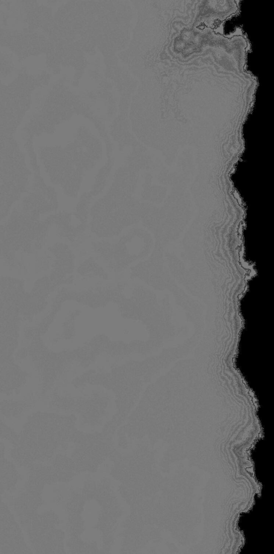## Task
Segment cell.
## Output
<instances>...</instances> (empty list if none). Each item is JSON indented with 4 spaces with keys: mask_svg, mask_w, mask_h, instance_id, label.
<instances>
[{
    "mask_svg": "<svg viewBox=\"0 0 274 554\" xmlns=\"http://www.w3.org/2000/svg\"><path fill=\"white\" fill-rule=\"evenodd\" d=\"M39 154L50 180L76 197L85 173L101 159L102 150L97 138L80 130L66 146H41Z\"/></svg>",
    "mask_w": 274,
    "mask_h": 554,
    "instance_id": "6da1fadb",
    "label": "cell"
},
{
    "mask_svg": "<svg viewBox=\"0 0 274 554\" xmlns=\"http://www.w3.org/2000/svg\"><path fill=\"white\" fill-rule=\"evenodd\" d=\"M31 172L25 153L13 136H0V212L5 218L28 192Z\"/></svg>",
    "mask_w": 274,
    "mask_h": 554,
    "instance_id": "7a4b0ae2",
    "label": "cell"
},
{
    "mask_svg": "<svg viewBox=\"0 0 274 554\" xmlns=\"http://www.w3.org/2000/svg\"><path fill=\"white\" fill-rule=\"evenodd\" d=\"M58 206L57 196L54 188L48 186L32 187L19 208L29 215L40 217L42 214L56 210Z\"/></svg>",
    "mask_w": 274,
    "mask_h": 554,
    "instance_id": "3957f363",
    "label": "cell"
},
{
    "mask_svg": "<svg viewBox=\"0 0 274 554\" xmlns=\"http://www.w3.org/2000/svg\"><path fill=\"white\" fill-rule=\"evenodd\" d=\"M15 465L6 459L0 461V483L1 489L10 491L14 488L20 477Z\"/></svg>",
    "mask_w": 274,
    "mask_h": 554,
    "instance_id": "277c9868",
    "label": "cell"
},
{
    "mask_svg": "<svg viewBox=\"0 0 274 554\" xmlns=\"http://www.w3.org/2000/svg\"><path fill=\"white\" fill-rule=\"evenodd\" d=\"M29 475L39 478L46 485L57 482V472L53 465L34 464L28 469Z\"/></svg>",
    "mask_w": 274,
    "mask_h": 554,
    "instance_id": "5b68a950",
    "label": "cell"
},
{
    "mask_svg": "<svg viewBox=\"0 0 274 554\" xmlns=\"http://www.w3.org/2000/svg\"><path fill=\"white\" fill-rule=\"evenodd\" d=\"M13 507L15 512L18 516L21 525L25 529H27L30 526L34 516L38 514V512L28 508L22 503L18 498L13 502Z\"/></svg>",
    "mask_w": 274,
    "mask_h": 554,
    "instance_id": "8992f818",
    "label": "cell"
},
{
    "mask_svg": "<svg viewBox=\"0 0 274 554\" xmlns=\"http://www.w3.org/2000/svg\"><path fill=\"white\" fill-rule=\"evenodd\" d=\"M11 455L19 466L27 470L36 461L31 452L26 447H14L11 450Z\"/></svg>",
    "mask_w": 274,
    "mask_h": 554,
    "instance_id": "52a82bcc",
    "label": "cell"
},
{
    "mask_svg": "<svg viewBox=\"0 0 274 554\" xmlns=\"http://www.w3.org/2000/svg\"><path fill=\"white\" fill-rule=\"evenodd\" d=\"M18 498L22 503L34 511H38V509L44 504V500L41 496L26 491L22 493Z\"/></svg>",
    "mask_w": 274,
    "mask_h": 554,
    "instance_id": "ba28073f",
    "label": "cell"
},
{
    "mask_svg": "<svg viewBox=\"0 0 274 554\" xmlns=\"http://www.w3.org/2000/svg\"><path fill=\"white\" fill-rule=\"evenodd\" d=\"M52 465L57 470L69 471L75 472L77 468L75 462L72 458L62 454L56 455L52 462Z\"/></svg>",
    "mask_w": 274,
    "mask_h": 554,
    "instance_id": "9c48e42d",
    "label": "cell"
},
{
    "mask_svg": "<svg viewBox=\"0 0 274 554\" xmlns=\"http://www.w3.org/2000/svg\"><path fill=\"white\" fill-rule=\"evenodd\" d=\"M45 485L39 478L29 475L25 483V491L42 496Z\"/></svg>",
    "mask_w": 274,
    "mask_h": 554,
    "instance_id": "30bf717a",
    "label": "cell"
},
{
    "mask_svg": "<svg viewBox=\"0 0 274 554\" xmlns=\"http://www.w3.org/2000/svg\"><path fill=\"white\" fill-rule=\"evenodd\" d=\"M39 515L42 521L49 529L55 528L60 523V518L56 513L53 511L44 512Z\"/></svg>",
    "mask_w": 274,
    "mask_h": 554,
    "instance_id": "8fae6325",
    "label": "cell"
},
{
    "mask_svg": "<svg viewBox=\"0 0 274 554\" xmlns=\"http://www.w3.org/2000/svg\"><path fill=\"white\" fill-rule=\"evenodd\" d=\"M80 520L78 515H69L67 530L70 537H77L79 533L81 528Z\"/></svg>",
    "mask_w": 274,
    "mask_h": 554,
    "instance_id": "7c38bea8",
    "label": "cell"
},
{
    "mask_svg": "<svg viewBox=\"0 0 274 554\" xmlns=\"http://www.w3.org/2000/svg\"><path fill=\"white\" fill-rule=\"evenodd\" d=\"M46 538L48 542L51 544H59L64 542L65 533L61 529L55 527L48 531Z\"/></svg>",
    "mask_w": 274,
    "mask_h": 554,
    "instance_id": "4fadbf2b",
    "label": "cell"
},
{
    "mask_svg": "<svg viewBox=\"0 0 274 554\" xmlns=\"http://www.w3.org/2000/svg\"><path fill=\"white\" fill-rule=\"evenodd\" d=\"M79 498L76 494H73L72 497L66 504V511L69 515H77L80 510Z\"/></svg>",
    "mask_w": 274,
    "mask_h": 554,
    "instance_id": "5bb4252c",
    "label": "cell"
},
{
    "mask_svg": "<svg viewBox=\"0 0 274 554\" xmlns=\"http://www.w3.org/2000/svg\"><path fill=\"white\" fill-rule=\"evenodd\" d=\"M13 521H15V519L8 507L2 504L0 507V524H7Z\"/></svg>",
    "mask_w": 274,
    "mask_h": 554,
    "instance_id": "9a60e30c",
    "label": "cell"
},
{
    "mask_svg": "<svg viewBox=\"0 0 274 554\" xmlns=\"http://www.w3.org/2000/svg\"><path fill=\"white\" fill-rule=\"evenodd\" d=\"M56 470L57 482L67 483L74 475V472L69 471Z\"/></svg>",
    "mask_w": 274,
    "mask_h": 554,
    "instance_id": "2e32d148",
    "label": "cell"
}]
</instances>
